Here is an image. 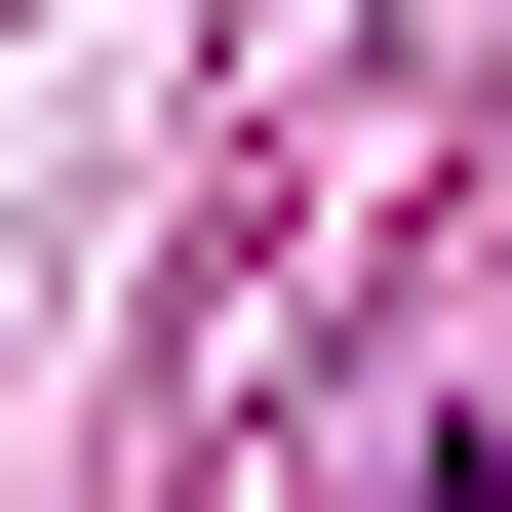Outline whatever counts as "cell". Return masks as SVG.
<instances>
[{"label": "cell", "instance_id": "obj_1", "mask_svg": "<svg viewBox=\"0 0 512 512\" xmlns=\"http://www.w3.org/2000/svg\"><path fill=\"white\" fill-rule=\"evenodd\" d=\"M394 512H512V434H434V473H394Z\"/></svg>", "mask_w": 512, "mask_h": 512}]
</instances>
